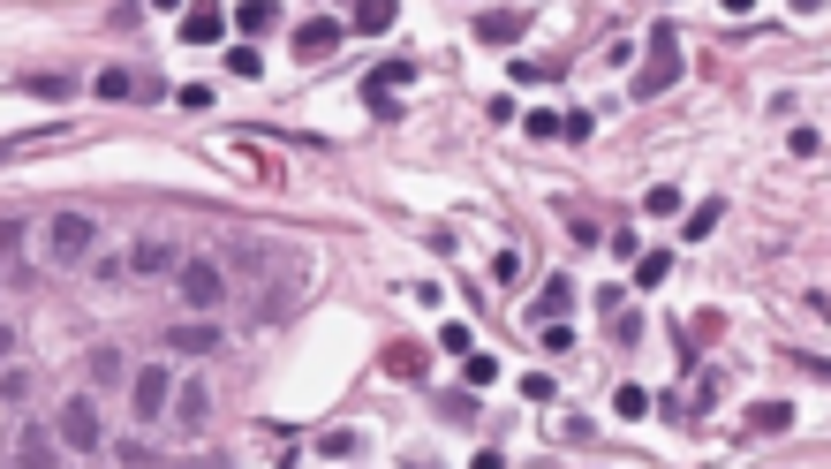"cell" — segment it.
Masks as SVG:
<instances>
[{
	"mask_svg": "<svg viewBox=\"0 0 831 469\" xmlns=\"http://www.w3.org/2000/svg\"><path fill=\"white\" fill-rule=\"evenodd\" d=\"M318 454H325V462H348V454H363V439H356V432H325Z\"/></svg>",
	"mask_w": 831,
	"mask_h": 469,
	"instance_id": "cell-22",
	"label": "cell"
},
{
	"mask_svg": "<svg viewBox=\"0 0 831 469\" xmlns=\"http://www.w3.org/2000/svg\"><path fill=\"white\" fill-rule=\"evenodd\" d=\"M612 409H620V417H643L650 394H643V386H620V394H612Z\"/></svg>",
	"mask_w": 831,
	"mask_h": 469,
	"instance_id": "cell-28",
	"label": "cell"
},
{
	"mask_svg": "<svg viewBox=\"0 0 831 469\" xmlns=\"http://www.w3.org/2000/svg\"><path fill=\"white\" fill-rule=\"evenodd\" d=\"M272 16H280V8H272V0H242V38H257V31H272Z\"/></svg>",
	"mask_w": 831,
	"mask_h": 469,
	"instance_id": "cell-20",
	"label": "cell"
},
{
	"mask_svg": "<svg viewBox=\"0 0 831 469\" xmlns=\"http://www.w3.org/2000/svg\"><path fill=\"white\" fill-rule=\"evenodd\" d=\"M227 76H242V84H250V76H265V53H257L250 38H235V46H227Z\"/></svg>",
	"mask_w": 831,
	"mask_h": 469,
	"instance_id": "cell-13",
	"label": "cell"
},
{
	"mask_svg": "<svg viewBox=\"0 0 831 469\" xmlns=\"http://www.w3.org/2000/svg\"><path fill=\"white\" fill-rule=\"evenodd\" d=\"M129 265H136V273H174L182 258H174V243H159V235H152V243H136V250H129Z\"/></svg>",
	"mask_w": 831,
	"mask_h": 469,
	"instance_id": "cell-11",
	"label": "cell"
},
{
	"mask_svg": "<svg viewBox=\"0 0 831 469\" xmlns=\"http://www.w3.org/2000/svg\"><path fill=\"white\" fill-rule=\"evenodd\" d=\"M665 273H673L665 250H643V258H635V288H665Z\"/></svg>",
	"mask_w": 831,
	"mask_h": 469,
	"instance_id": "cell-19",
	"label": "cell"
},
{
	"mask_svg": "<svg viewBox=\"0 0 831 469\" xmlns=\"http://www.w3.org/2000/svg\"><path fill=\"white\" fill-rule=\"evenodd\" d=\"M748 8H756V0H726V16H748Z\"/></svg>",
	"mask_w": 831,
	"mask_h": 469,
	"instance_id": "cell-33",
	"label": "cell"
},
{
	"mask_svg": "<svg viewBox=\"0 0 831 469\" xmlns=\"http://www.w3.org/2000/svg\"><path fill=\"white\" fill-rule=\"evenodd\" d=\"M439 348H454V356H469V348H476V341H469V326H461V318H454V326H446V333H439Z\"/></svg>",
	"mask_w": 831,
	"mask_h": 469,
	"instance_id": "cell-31",
	"label": "cell"
},
{
	"mask_svg": "<svg viewBox=\"0 0 831 469\" xmlns=\"http://www.w3.org/2000/svg\"><path fill=\"white\" fill-rule=\"evenodd\" d=\"M665 84H680V38L658 23V31H650V69L635 76V99H658Z\"/></svg>",
	"mask_w": 831,
	"mask_h": 469,
	"instance_id": "cell-4",
	"label": "cell"
},
{
	"mask_svg": "<svg viewBox=\"0 0 831 469\" xmlns=\"http://www.w3.org/2000/svg\"><path fill=\"white\" fill-rule=\"evenodd\" d=\"M61 447H76V454H99L106 447V424H99V401H91V394L61 401Z\"/></svg>",
	"mask_w": 831,
	"mask_h": 469,
	"instance_id": "cell-3",
	"label": "cell"
},
{
	"mask_svg": "<svg viewBox=\"0 0 831 469\" xmlns=\"http://www.w3.org/2000/svg\"><path fill=\"white\" fill-rule=\"evenodd\" d=\"M333 46H340V23H333V16H310V23H295V53H303V61H325Z\"/></svg>",
	"mask_w": 831,
	"mask_h": 469,
	"instance_id": "cell-6",
	"label": "cell"
},
{
	"mask_svg": "<svg viewBox=\"0 0 831 469\" xmlns=\"http://www.w3.org/2000/svg\"><path fill=\"white\" fill-rule=\"evenodd\" d=\"M567 311H575V288H567V280H544V296H537L529 318H567Z\"/></svg>",
	"mask_w": 831,
	"mask_h": 469,
	"instance_id": "cell-14",
	"label": "cell"
},
{
	"mask_svg": "<svg viewBox=\"0 0 831 469\" xmlns=\"http://www.w3.org/2000/svg\"><path fill=\"white\" fill-rule=\"evenodd\" d=\"M167 394H174V371L167 364H144L129 379V409H136V424H159L167 417Z\"/></svg>",
	"mask_w": 831,
	"mask_h": 469,
	"instance_id": "cell-5",
	"label": "cell"
},
{
	"mask_svg": "<svg viewBox=\"0 0 831 469\" xmlns=\"http://www.w3.org/2000/svg\"><path fill=\"white\" fill-rule=\"evenodd\" d=\"M91 91H99V99H129L136 76H129V69H99V84H91Z\"/></svg>",
	"mask_w": 831,
	"mask_h": 469,
	"instance_id": "cell-23",
	"label": "cell"
},
{
	"mask_svg": "<svg viewBox=\"0 0 831 469\" xmlns=\"http://www.w3.org/2000/svg\"><path fill=\"white\" fill-rule=\"evenodd\" d=\"M212 348H220V326H204V318L174 326V356H212Z\"/></svg>",
	"mask_w": 831,
	"mask_h": 469,
	"instance_id": "cell-10",
	"label": "cell"
},
{
	"mask_svg": "<svg viewBox=\"0 0 831 469\" xmlns=\"http://www.w3.org/2000/svg\"><path fill=\"white\" fill-rule=\"evenodd\" d=\"M152 8H182V0H152Z\"/></svg>",
	"mask_w": 831,
	"mask_h": 469,
	"instance_id": "cell-34",
	"label": "cell"
},
{
	"mask_svg": "<svg viewBox=\"0 0 831 469\" xmlns=\"http://www.w3.org/2000/svg\"><path fill=\"white\" fill-rule=\"evenodd\" d=\"M91 243H99V220H91V212H53L46 220V258L53 265H84Z\"/></svg>",
	"mask_w": 831,
	"mask_h": 469,
	"instance_id": "cell-1",
	"label": "cell"
},
{
	"mask_svg": "<svg viewBox=\"0 0 831 469\" xmlns=\"http://www.w3.org/2000/svg\"><path fill=\"white\" fill-rule=\"evenodd\" d=\"M167 409H174V424H182V432H197V424H204V409H212L204 379H182V394H167Z\"/></svg>",
	"mask_w": 831,
	"mask_h": 469,
	"instance_id": "cell-9",
	"label": "cell"
},
{
	"mask_svg": "<svg viewBox=\"0 0 831 469\" xmlns=\"http://www.w3.org/2000/svg\"><path fill=\"white\" fill-rule=\"evenodd\" d=\"M529 31V8H492V16H476V38L484 46H507V38Z\"/></svg>",
	"mask_w": 831,
	"mask_h": 469,
	"instance_id": "cell-8",
	"label": "cell"
},
{
	"mask_svg": "<svg viewBox=\"0 0 831 469\" xmlns=\"http://www.w3.org/2000/svg\"><path fill=\"white\" fill-rule=\"evenodd\" d=\"M401 84H416V61H378L363 91H401Z\"/></svg>",
	"mask_w": 831,
	"mask_h": 469,
	"instance_id": "cell-15",
	"label": "cell"
},
{
	"mask_svg": "<svg viewBox=\"0 0 831 469\" xmlns=\"http://www.w3.org/2000/svg\"><path fill=\"white\" fill-rule=\"evenodd\" d=\"M786 424H794L786 401H756V409H748V432H786Z\"/></svg>",
	"mask_w": 831,
	"mask_h": 469,
	"instance_id": "cell-16",
	"label": "cell"
},
{
	"mask_svg": "<svg viewBox=\"0 0 831 469\" xmlns=\"http://www.w3.org/2000/svg\"><path fill=\"white\" fill-rule=\"evenodd\" d=\"M393 16H401V8H393V0H356V31H363V38L393 31Z\"/></svg>",
	"mask_w": 831,
	"mask_h": 469,
	"instance_id": "cell-12",
	"label": "cell"
},
{
	"mask_svg": "<svg viewBox=\"0 0 831 469\" xmlns=\"http://www.w3.org/2000/svg\"><path fill=\"white\" fill-rule=\"evenodd\" d=\"M544 76H560L552 61H514V84H544Z\"/></svg>",
	"mask_w": 831,
	"mask_h": 469,
	"instance_id": "cell-29",
	"label": "cell"
},
{
	"mask_svg": "<svg viewBox=\"0 0 831 469\" xmlns=\"http://www.w3.org/2000/svg\"><path fill=\"white\" fill-rule=\"evenodd\" d=\"M718 220H726V205H718V197H711V205H696V212H688V243H703Z\"/></svg>",
	"mask_w": 831,
	"mask_h": 469,
	"instance_id": "cell-21",
	"label": "cell"
},
{
	"mask_svg": "<svg viewBox=\"0 0 831 469\" xmlns=\"http://www.w3.org/2000/svg\"><path fill=\"white\" fill-rule=\"evenodd\" d=\"M121 364H129L121 348H91V386H121Z\"/></svg>",
	"mask_w": 831,
	"mask_h": 469,
	"instance_id": "cell-18",
	"label": "cell"
},
{
	"mask_svg": "<svg viewBox=\"0 0 831 469\" xmlns=\"http://www.w3.org/2000/svg\"><path fill=\"white\" fill-rule=\"evenodd\" d=\"M182 38H189V46H220V38H227V16L212 8V0H197V8L182 16Z\"/></svg>",
	"mask_w": 831,
	"mask_h": 469,
	"instance_id": "cell-7",
	"label": "cell"
},
{
	"mask_svg": "<svg viewBox=\"0 0 831 469\" xmlns=\"http://www.w3.org/2000/svg\"><path fill=\"white\" fill-rule=\"evenodd\" d=\"M8 348H16V333H8V326H0V364H8Z\"/></svg>",
	"mask_w": 831,
	"mask_h": 469,
	"instance_id": "cell-32",
	"label": "cell"
},
{
	"mask_svg": "<svg viewBox=\"0 0 831 469\" xmlns=\"http://www.w3.org/2000/svg\"><path fill=\"white\" fill-rule=\"evenodd\" d=\"M174 280H182L189 311H220V303H227V273L212 258H182V265H174Z\"/></svg>",
	"mask_w": 831,
	"mask_h": 469,
	"instance_id": "cell-2",
	"label": "cell"
},
{
	"mask_svg": "<svg viewBox=\"0 0 831 469\" xmlns=\"http://www.w3.org/2000/svg\"><path fill=\"white\" fill-rule=\"evenodd\" d=\"M386 371H393V379H416L424 364H416V348H408V341H393V348H386Z\"/></svg>",
	"mask_w": 831,
	"mask_h": 469,
	"instance_id": "cell-24",
	"label": "cell"
},
{
	"mask_svg": "<svg viewBox=\"0 0 831 469\" xmlns=\"http://www.w3.org/2000/svg\"><path fill=\"white\" fill-rule=\"evenodd\" d=\"M16 250H23V220L8 212L0 220V280H16Z\"/></svg>",
	"mask_w": 831,
	"mask_h": 469,
	"instance_id": "cell-17",
	"label": "cell"
},
{
	"mask_svg": "<svg viewBox=\"0 0 831 469\" xmlns=\"http://www.w3.org/2000/svg\"><path fill=\"white\" fill-rule=\"evenodd\" d=\"M461 371H469V386H492L499 379V364L484 356V348H469V364H461Z\"/></svg>",
	"mask_w": 831,
	"mask_h": 469,
	"instance_id": "cell-27",
	"label": "cell"
},
{
	"mask_svg": "<svg viewBox=\"0 0 831 469\" xmlns=\"http://www.w3.org/2000/svg\"><path fill=\"white\" fill-rule=\"evenodd\" d=\"M643 212H658V220H673V212H680V190H673V182H658V190L643 197Z\"/></svg>",
	"mask_w": 831,
	"mask_h": 469,
	"instance_id": "cell-26",
	"label": "cell"
},
{
	"mask_svg": "<svg viewBox=\"0 0 831 469\" xmlns=\"http://www.w3.org/2000/svg\"><path fill=\"white\" fill-rule=\"evenodd\" d=\"M31 91H38V99H68L76 84H68V76H31Z\"/></svg>",
	"mask_w": 831,
	"mask_h": 469,
	"instance_id": "cell-30",
	"label": "cell"
},
{
	"mask_svg": "<svg viewBox=\"0 0 831 469\" xmlns=\"http://www.w3.org/2000/svg\"><path fill=\"white\" fill-rule=\"evenodd\" d=\"M16 462H53V439L46 432H23L16 439Z\"/></svg>",
	"mask_w": 831,
	"mask_h": 469,
	"instance_id": "cell-25",
	"label": "cell"
}]
</instances>
